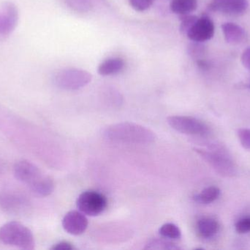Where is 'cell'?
I'll return each instance as SVG.
<instances>
[{"label": "cell", "mask_w": 250, "mask_h": 250, "mask_svg": "<svg viewBox=\"0 0 250 250\" xmlns=\"http://www.w3.org/2000/svg\"><path fill=\"white\" fill-rule=\"evenodd\" d=\"M18 7L12 1H4L0 7V35L7 36L16 29L19 22Z\"/></svg>", "instance_id": "cell-8"}, {"label": "cell", "mask_w": 250, "mask_h": 250, "mask_svg": "<svg viewBox=\"0 0 250 250\" xmlns=\"http://www.w3.org/2000/svg\"><path fill=\"white\" fill-rule=\"evenodd\" d=\"M146 250H179L180 248L175 244L162 239H151L147 242L145 247Z\"/></svg>", "instance_id": "cell-19"}, {"label": "cell", "mask_w": 250, "mask_h": 250, "mask_svg": "<svg viewBox=\"0 0 250 250\" xmlns=\"http://www.w3.org/2000/svg\"><path fill=\"white\" fill-rule=\"evenodd\" d=\"M125 61L120 57H113L104 60L98 67V73L101 76L117 74L125 68Z\"/></svg>", "instance_id": "cell-13"}, {"label": "cell", "mask_w": 250, "mask_h": 250, "mask_svg": "<svg viewBox=\"0 0 250 250\" xmlns=\"http://www.w3.org/2000/svg\"><path fill=\"white\" fill-rule=\"evenodd\" d=\"M220 195V189L216 186H209L204 189L201 193L195 195L193 200L195 202L200 204H211L218 199Z\"/></svg>", "instance_id": "cell-16"}, {"label": "cell", "mask_w": 250, "mask_h": 250, "mask_svg": "<svg viewBox=\"0 0 250 250\" xmlns=\"http://www.w3.org/2000/svg\"><path fill=\"white\" fill-rule=\"evenodd\" d=\"M214 30V22L208 16H204L197 19L186 35L193 42H205L213 38Z\"/></svg>", "instance_id": "cell-9"}, {"label": "cell", "mask_w": 250, "mask_h": 250, "mask_svg": "<svg viewBox=\"0 0 250 250\" xmlns=\"http://www.w3.org/2000/svg\"><path fill=\"white\" fill-rule=\"evenodd\" d=\"M104 135L111 142L133 145H149L157 139L154 132L148 128L129 122L111 125L104 130Z\"/></svg>", "instance_id": "cell-1"}, {"label": "cell", "mask_w": 250, "mask_h": 250, "mask_svg": "<svg viewBox=\"0 0 250 250\" xmlns=\"http://www.w3.org/2000/svg\"><path fill=\"white\" fill-rule=\"evenodd\" d=\"M225 39L229 44H237L242 42L245 38V30L242 26L234 23H223L222 25Z\"/></svg>", "instance_id": "cell-12"}, {"label": "cell", "mask_w": 250, "mask_h": 250, "mask_svg": "<svg viewBox=\"0 0 250 250\" xmlns=\"http://www.w3.org/2000/svg\"><path fill=\"white\" fill-rule=\"evenodd\" d=\"M236 231L239 234H245L250 232V217L242 219L235 225Z\"/></svg>", "instance_id": "cell-23"}, {"label": "cell", "mask_w": 250, "mask_h": 250, "mask_svg": "<svg viewBox=\"0 0 250 250\" xmlns=\"http://www.w3.org/2000/svg\"><path fill=\"white\" fill-rule=\"evenodd\" d=\"M237 135L242 147L245 149L250 150V129H239Z\"/></svg>", "instance_id": "cell-22"}, {"label": "cell", "mask_w": 250, "mask_h": 250, "mask_svg": "<svg viewBox=\"0 0 250 250\" xmlns=\"http://www.w3.org/2000/svg\"><path fill=\"white\" fill-rule=\"evenodd\" d=\"M92 76L86 70L79 68H67L60 70L54 77L58 88L67 91H76L90 83Z\"/></svg>", "instance_id": "cell-4"}, {"label": "cell", "mask_w": 250, "mask_h": 250, "mask_svg": "<svg viewBox=\"0 0 250 250\" xmlns=\"http://www.w3.org/2000/svg\"><path fill=\"white\" fill-rule=\"evenodd\" d=\"M194 151L220 176L233 177L236 174V167L233 161L223 153L208 151L201 148H194Z\"/></svg>", "instance_id": "cell-5"}, {"label": "cell", "mask_w": 250, "mask_h": 250, "mask_svg": "<svg viewBox=\"0 0 250 250\" xmlns=\"http://www.w3.org/2000/svg\"><path fill=\"white\" fill-rule=\"evenodd\" d=\"M21 198L16 195H1L0 196V204L3 208L8 211H16L20 210L21 205H23Z\"/></svg>", "instance_id": "cell-17"}, {"label": "cell", "mask_w": 250, "mask_h": 250, "mask_svg": "<svg viewBox=\"0 0 250 250\" xmlns=\"http://www.w3.org/2000/svg\"><path fill=\"white\" fill-rule=\"evenodd\" d=\"M88 224L87 218L81 211H70L64 216L62 220L64 230L73 236H79L84 233L87 229Z\"/></svg>", "instance_id": "cell-10"}, {"label": "cell", "mask_w": 250, "mask_h": 250, "mask_svg": "<svg viewBox=\"0 0 250 250\" xmlns=\"http://www.w3.org/2000/svg\"><path fill=\"white\" fill-rule=\"evenodd\" d=\"M53 250H74L73 245L68 242H62L56 244L51 248Z\"/></svg>", "instance_id": "cell-24"}, {"label": "cell", "mask_w": 250, "mask_h": 250, "mask_svg": "<svg viewBox=\"0 0 250 250\" xmlns=\"http://www.w3.org/2000/svg\"><path fill=\"white\" fill-rule=\"evenodd\" d=\"M242 62L243 66L250 70V47L247 48L242 54Z\"/></svg>", "instance_id": "cell-25"}, {"label": "cell", "mask_w": 250, "mask_h": 250, "mask_svg": "<svg viewBox=\"0 0 250 250\" xmlns=\"http://www.w3.org/2000/svg\"><path fill=\"white\" fill-rule=\"evenodd\" d=\"M198 7V0H172L170 8L175 14L179 16L190 14Z\"/></svg>", "instance_id": "cell-15"}, {"label": "cell", "mask_w": 250, "mask_h": 250, "mask_svg": "<svg viewBox=\"0 0 250 250\" xmlns=\"http://www.w3.org/2000/svg\"><path fill=\"white\" fill-rule=\"evenodd\" d=\"M169 126L176 132L187 135L203 136L208 132V127L198 119L189 116H170L167 118Z\"/></svg>", "instance_id": "cell-7"}, {"label": "cell", "mask_w": 250, "mask_h": 250, "mask_svg": "<svg viewBox=\"0 0 250 250\" xmlns=\"http://www.w3.org/2000/svg\"><path fill=\"white\" fill-rule=\"evenodd\" d=\"M13 173L17 180L29 186L31 190L41 197L51 195L54 189V183L50 176L43 174L38 167L26 160L15 164Z\"/></svg>", "instance_id": "cell-2"}, {"label": "cell", "mask_w": 250, "mask_h": 250, "mask_svg": "<svg viewBox=\"0 0 250 250\" xmlns=\"http://www.w3.org/2000/svg\"><path fill=\"white\" fill-rule=\"evenodd\" d=\"M249 7L248 0H212L210 9L230 15H241Z\"/></svg>", "instance_id": "cell-11"}, {"label": "cell", "mask_w": 250, "mask_h": 250, "mask_svg": "<svg viewBox=\"0 0 250 250\" xmlns=\"http://www.w3.org/2000/svg\"><path fill=\"white\" fill-rule=\"evenodd\" d=\"M220 225L212 218L204 217L197 223V230L201 237L210 239L218 233Z\"/></svg>", "instance_id": "cell-14"}, {"label": "cell", "mask_w": 250, "mask_h": 250, "mask_svg": "<svg viewBox=\"0 0 250 250\" xmlns=\"http://www.w3.org/2000/svg\"><path fill=\"white\" fill-rule=\"evenodd\" d=\"M0 242L19 249H35V242L32 232L17 222L6 223L0 227Z\"/></svg>", "instance_id": "cell-3"}, {"label": "cell", "mask_w": 250, "mask_h": 250, "mask_svg": "<svg viewBox=\"0 0 250 250\" xmlns=\"http://www.w3.org/2000/svg\"><path fill=\"white\" fill-rule=\"evenodd\" d=\"M155 0H129L131 7L136 11L143 12L148 10Z\"/></svg>", "instance_id": "cell-21"}, {"label": "cell", "mask_w": 250, "mask_h": 250, "mask_svg": "<svg viewBox=\"0 0 250 250\" xmlns=\"http://www.w3.org/2000/svg\"><path fill=\"white\" fill-rule=\"evenodd\" d=\"M76 204L81 212L86 215L95 217L105 211L108 201L102 194L87 191L79 195Z\"/></svg>", "instance_id": "cell-6"}, {"label": "cell", "mask_w": 250, "mask_h": 250, "mask_svg": "<svg viewBox=\"0 0 250 250\" xmlns=\"http://www.w3.org/2000/svg\"><path fill=\"white\" fill-rule=\"evenodd\" d=\"M159 233L162 236L170 239H179L182 237V232L178 226L173 223H166L163 225Z\"/></svg>", "instance_id": "cell-18"}, {"label": "cell", "mask_w": 250, "mask_h": 250, "mask_svg": "<svg viewBox=\"0 0 250 250\" xmlns=\"http://www.w3.org/2000/svg\"><path fill=\"white\" fill-rule=\"evenodd\" d=\"M198 18L193 15L188 14L180 16L181 24L180 32L183 35H187L192 25L194 24Z\"/></svg>", "instance_id": "cell-20"}]
</instances>
